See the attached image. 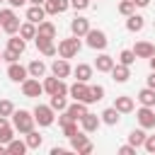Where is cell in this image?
<instances>
[{
    "label": "cell",
    "mask_w": 155,
    "mask_h": 155,
    "mask_svg": "<svg viewBox=\"0 0 155 155\" xmlns=\"http://www.w3.org/2000/svg\"><path fill=\"white\" fill-rule=\"evenodd\" d=\"M34 124H36V119H34V111H27V109H15V114H12V126H15V131H19V133H29V131H34Z\"/></svg>",
    "instance_id": "1"
},
{
    "label": "cell",
    "mask_w": 155,
    "mask_h": 155,
    "mask_svg": "<svg viewBox=\"0 0 155 155\" xmlns=\"http://www.w3.org/2000/svg\"><path fill=\"white\" fill-rule=\"evenodd\" d=\"M80 48H82V44H80V36H70V39H61L58 41V56L61 58H75L78 53H80Z\"/></svg>",
    "instance_id": "2"
},
{
    "label": "cell",
    "mask_w": 155,
    "mask_h": 155,
    "mask_svg": "<svg viewBox=\"0 0 155 155\" xmlns=\"http://www.w3.org/2000/svg\"><path fill=\"white\" fill-rule=\"evenodd\" d=\"M0 27L7 34H17L19 31V17L15 15V10H0Z\"/></svg>",
    "instance_id": "3"
},
{
    "label": "cell",
    "mask_w": 155,
    "mask_h": 155,
    "mask_svg": "<svg viewBox=\"0 0 155 155\" xmlns=\"http://www.w3.org/2000/svg\"><path fill=\"white\" fill-rule=\"evenodd\" d=\"M70 148H73V150H75L78 155H90V153L94 150L92 140H90V138H87L85 133H80V131H78V133H75V136L70 138Z\"/></svg>",
    "instance_id": "4"
},
{
    "label": "cell",
    "mask_w": 155,
    "mask_h": 155,
    "mask_svg": "<svg viewBox=\"0 0 155 155\" xmlns=\"http://www.w3.org/2000/svg\"><path fill=\"white\" fill-rule=\"evenodd\" d=\"M85 39H87V46H90V48H94V51H104V48H107V44H109L107 34H104L102 29H90V31L85 34Z\"/></svg>",
    "instance_id": "5"
},
{
    "label": "cell",
    "mask_w": 155,
    "mask_h": 155,
    "mask_svg": "<svg viewBox=\"0 0 155 155\" xmlns=\"http://www.w3.org/2000/svg\"><path fill=\"white\" fill-rule=\"evenodd\" d=\"M34 119H36L39 126H51L56 121V114H53L51 104H36L34 107Z\"/></svg>",
    "instance_id": "6"
},
{
    "label": "cell",
    "mask_w": 155,
    "mask_h": 155,
    "mask_svg": "<svg viewBox=\"0 0 155 155\" xmlns=\"http://www.w3.org/2000/svg\"><path fill=\"white\" fill-rule=\"evenodd\" d=\"M68 94H70L73 99H78V102L90 104V85H87V82H82V80H75V82L70 85Z\"/></svg>",
    "instance_id": "7"
},
{
    "label": "cell",
    "mask_w": 155,
    "mask_h": 155,
    "mask_svg": "<svg viewBox=\"0 0 155 155\" xmlns=\"http://www.w3.org/2000/svg\"><path fill=\"white\" fill-rule=\"evenodd\" d=\"M68 85L63 82V78H46L44 80V92H48V94H68Z\"/></svg>",
    "instance_id": "8"
},
{
    "label": "cell",
    "mask_w": 155,
    "mask_h": 155,
    "mask_svg": "<svg viewBox=\"0 0 155 155\" xmlns=\"http://www.w3.org/2000/svg\"><path fill=\"white\" fill-rule=\"evenodd\" d=\"M41 92H44V85L39 82V78H27L24 82H22V94L24 97H41Z\"/></svg>",
    "instance_id": "9"
},
{
    "label": "cell",
    "mask_w": 155,
    "mask_h": 155,
    "mask_svg": "<svg viewBox=\"0 0 155 155\" xmlns=\"http://www.w3.org/2000/svg\"><path fill=\"white\" fill-rule=\"evenodd\" d=\"M136 119L143 128H155V107H140L136 111Z\"/></svg>",
    "instance_id": "10"
},
{
    "label": "cell",
    "mask_w": 155,
    "mask_h": 155,
    "mask_svg": "<svg viewBox=\"0 0 155 155\" xmlns=\"http://www.w3.org/2000/svg\"><path fill=\"white\" fill-rule=\"evenodd\" d=\"M7 78L12 82H24L29 78V68H24L22 63H10L7 65Z\"/></svg>",
    "instance_id": "11"
},
{
    "label": "cell",
    "mask_w": 155,
    "mask_h": 155,
    "mask_svg": "<svg viewBox=\"0 0 155 155\" xmlns=\"http://www.w3.org/2000/svg\"><path fill=\"white\" fill-rule=\"evenodd\" d=\"M15 138V126L10 124V116H0V143L7 145Z\"/></svg>",
    "instance_id": "12"
},
{
    "label": "cell",
    "mask_w": 155,
    "mask_h": 155,
    "mask_svg": "<svg viewBox=\"0 0 155 155\" xmlns=\"http://www.w3.org/2000/svg\"><path fill=\"white\" fill-rule=\"evenodd\" d=\"M51 73H53L56 78H68V75L73 73V68H70L68 58H56V61L51 63Z\"/></svg>",
    "instance_id": "13"
},
{
    "label": "cell",
    "mask_w": 155,
    "mask_h": 155,
    "mask_svg": "<svg viewBox=\"0 0 155 155\" xmlns=\"http://www.w3.org/2000/svg\"><path fill=\"white\" fill-rule=\"evenodd\" d=\"M99 124H102V116H97V114H85L82 119H80V126H82V131L85 133H94L97 128H99Z\"/></svg>",
    "instance_id": "14"
},
{
    "label": "cell",
    "mask_w": 155,
    "mask_h": 155,
    "mask_svg": "<svg viewBox=\"0 0 155 155\" xmlns=\"http://www.w3.org/2000/svg\"><path fill=\"white\" fill-rule=\"evenodd\" d=\"M133 53H136V58H153V56H155V44H150V41H138V44L133 46Z\"/></svg>",
    "instance_id": "15"
},
{
    "label": "cell",
    "mask_w": 155,
    "mask_h": 155,
    "mask_svg": "<svg viewBox=\"0 0 155 155\" xmlns=\"http://www.w3.org/2000/svg\"><path fill=\"white\" fill-rule=\"evenodd\" d=\"M44 7H46V15H61L70 7V0H46Z\"/></svg>",
    "instance_id": "16"
},
{
    "label": "cell",
    "mask_w": 155,
    "mask_h": 155,
    "mask_svg": "<svg viewBox=\"0 0 155 155\" xmlns=\"http://www.w3.org/2000/svg\"><path fill=\"white\" fill-rule=\"evenodd\" d=\"M36 48L44 53V56H56L58 53V46H53V39H44V36H36Z\"/></svg>",
    "instance_id": "17"
},
{
    "label": "cell",
    "mask_w": 155,
    "mask_h": 155,
    "mask_svg": "<svg viewBox=\"0 0 155 155\" xmlns=\"http://www.w3.org/2000/svg\"><path fill=\"white\" fill-rule=\"evenodd\" d=\"M27 19L34 22V24H41V22L46 19V7H44V5H31V7L27 10Z\"/></svg>",
    "instance_id": "18"
},
{
    "label": "cell",
    "mask_w": 155,
    "mask_h": 155,
    "mask_svg": "<svg viewBox=\"0 0 155 155\" xmlns=\"http://www.w3.org/2000/svg\"><path fill=\"white\" fill-rule=\"evenodd\" d=\"M70 31H73L75 36H80V39H82V36L90 31V22H87L85 17H75V19L70 22Z\"/></svg>",
    "instance_id": "19"
},
{
    "label": "cell",
    "mask_w": 155,
    "mask_h": 155,
    "mask_svg": "<svg viewBox=\"0 0 155 155\" xmlns=\"http://www.w3.org/2000/svg\"><path fill=\"white\" fill-rule=\"evenodd\" d=\"M128 78H131L128 65H124V63H114V68H111V80H114V82H126Z\"/></svg>",
    "instance_id": "20"
},
{
    "label": "cell",
    "mask_w": 155,
    "mask_h": 155,
    "mask_svg": "<svg viewBox=\"0 0 155 155\" xmlns=\"http://www.w3.org/2000/svg\"><path fill=\"white\" fill-rule=\"evenodd\" d=\"M114 107L119 109V114H131L133 111V97H128V94H121V97H116L114 99Z\"/></svg>",
    "instance_id": "21"
},
{
    "label": "cell",
    "mask_w": 155,
    "mask_h": 155,
    "mask_svg": "<svg viewBox=\"0 0 155 155\" xmlns=\"http://www.w3.org/2000/svg\"><path fill=\"white\" fill-rule=\"evenodd\" d=\"M36 36H44V39H56V24L44 19L41 24H36Z\"/></svg>",
    "instance_id": "22"
},
{
    "label": "cell",
    "mask_w": 155,
    "mask_h": 155,
    "mask_svg": "<svg viewBox=\"0 0 155 155\" xmlns=\"http://www.w3.org/2000/svg\"><path fill=\"white\" fill-rule=\"evenodd\" d=\"M94 68H97L99 73H111V68H114V58L107 56V53H99L97 61H94Z\"/></svg>",
    "instance_id": "23"
},
{
    "label": "cell",
    "mask_w": 155,
    "mask_h": 155,
    "mask_svg": "<svg viewBox=\"0 0 155 155\" xmlns=\"http://www.w3.org/2000/svg\"><path fill=\"white\" fill-rule=\"evenodd\" d=\"M5 148H7V153H10V155H24V153L29 150L27 140H19V138H12V140H10Z\"/></svg>",
    "instance_id": "24"
},
{
    "label": "cell",
    "mask_w": 155,
    "mask_h": 155,
    "mask_svg": "<svg viewBox=\"0 0 155 155\" xmlns=\"http://www.w3.org/2000/svg\"><path fill=\"white\" fill-rule=\"evenodd\" d=\"M65 111H68V114H70V116H73L75 121H80V119H82V116L87 114V104H85V102H78V99H75V102H73V104H70V107H68Z\"/></svg>",
    "instance_id": "25"
},
{
    "label": "cell",
    "mask_w": 155,
    "mask_h": 155,
    "mask_svg": "<svg viewBox=\"0 0 155 155\" xmlns=\"http://www.w3.org/2000/svg\"><path fill=\"white\" fill-rule=\"evenodd\" d=\"M73 73H75V78L82 80V82H90V80H92V65H87V63H78Z\"/></svg>",
    "instance_id": "26"
},
{
    "label": "cell",
    "mask_w": 155,
    "mask_h": 155,
    "mask_svg": "<svg viewBox=\"0 0 155 155\" xmlns=\"http://www.w3.org/2000/svg\"><path fill=\"white\" fill-rule=\"evenodd\" d=\"M99 116H102V124H107V126H116V124H119V109H116V107L104 109Z\"/></svg>",
    "instance_id": "27"
},
{
    "label": "cell",
    "mask_w": 155,
    "mask_h": 155,
    "mask_svg": "<svg viewBox=\"0 0 155 155\" xmlns=\"http://www.w3.org/2000/svg\"><path fill=\"white\" fill-rule=\"evenodd\" d=\"M138 102H140L143 107H155V90H153V87H143V90L138 92Z\"/></svg>",
    "instance_id": "28"
},
{
    "label": "cell",
    "mask_w": 155,
    "mask_h": 155,
    "mask_svg": "<svg viewBox=\"0 0 155 155\" xmlns=\"http://www.w3.org/2000/svg\"><path fill=\"white\" fill-rule=\"evenodd\" d=\"M143 27H145V19H143L140 15H136V12L128 15V19H126V29H128V31H140Z\"/></svg>",
    "instance_id": "29"
},
{
    "label": "cell",
    "mask_w": 155,
    "mask_h": 155,
    "mask_svg": "<svg viewBox=\"0 0 155 155\" xmlns=\"http://www.w3.org/2000/svg\"><path fill=\"white\" fill-rule=\"evenodd\" d=\"M128 143L136 145V148H143V143H145V128H143V126H140V128H133V131L128 133Z\"/></svg>",
    "instance_id": "30"
},
{
    "label": "cell",
    "mask_w": 155,
    "mask_h": 155,
    "mask_svg": "<svg viewBox=\"0 0 155 155\" xmlns=\"http://www.w3.org/2000/svg\"><path fill=\"white\" fill-rule=\"evenodd\" d=\"M19 36L27 41V39H36V24L34 22H24V24H19Z\"/></svg>",
    "instance_id": "31"
},
{
    "label": "cell",
    "mask_w": 155,
    "mask_h": 155,
    "mask_svg": "<svg viewBox=\"0 0 155 155\" xmlns=\"http://www.w3.org/2000/svg\"><path fill=\"white\" fill-rule=\"evenodd\" d=\"M7 48H12V51H17V53H24L27 41H24L22 36H17V34H10V39H7Z\"/></svg>",
    "instance_id": "32"
},
{
    "label": "cell",
    "mask_w": 155,
    "mask_h": 155,
    "mask_svg": "<svg viewBox=\"0 0 155 155\" xmlns=\"http://www.w3.org/2000/svg\"><path fill=\"white\" fill-rule=\"evenodd\" d=\"M27 68H29V75H31V78H44V73H46V65H44V61H39V58L31 61Z\"/></svg>",
    "instance_id": "33"
},
{
    "label": "cell",
    "mask_w": 155,
    "mask_h": 155,
    "mask_svg": "<svg viewBox=\"0 0 155 155\" xmlns=\"http://www.w3.org/2000/svg\"><path fill=\"white\" fill-rule=\"evenodd\" d=\"M41 143H44V138H41L39 131H29V133H27V145H29V150H39Z\"/></svg>",
    "instance_id": "34"
},
{
    "label": "cell",
    "mask_w": 155,
    "mask_h": 155,
    "mask_svg": "<svg viewBox=\"0 0 155 155\" xmlns=\"http://www.w3.org/2000/svg\"><path fill=\"white\" fill-rule=\"evenodd\" d=\"M51 109H53V111H65V109H68L65 94H51Z\"/></svg>",
    "instance_id": "35"
},
{
    "label": "cell",
    "mask_w": 155,
    "mask_h": 155,
    "mask_svg": "<svg viewBox=\"0 0 155 155\" xmlns=\"http://www.w3.org/2000/svg\"><path fill=\"white\" fill-rule=\"evenodd\" d=\"M119 63H124V65H133L136 63V53H133V48H124L121 53H119Z\"/></svg>",
    "instance_id": "36"
},
{
    "label": "cell",
    "mask_w": 155,
    "mask_h": 155,
    "mask_svg": "<svg viewBox=\"0 0 155 155\" xmlns=\"http://www.w3.org/2000/svg\"><path fill=\"white\" fill-rule=\"evenodd\" d=\"M104 99V87L102 85H90V104Z\"/></svg>",
    "instance_id": "37"
},
{
    "label": "cell",
    "mask_w": 155,
    "mask_h": 155,
    "mask_svg": "<svg viewBox=\"0 0 155 155\" xmlns=\"http://www.w3.org/2000/svg\"><path fill=\"white\" fill-rule=\"evenodd\" d=\"M119 12H121L124 17L133 15V12H136V2H133V0H121V2H119Z\"/></svg>",
    "instance_id": "38"
},
{
    "label": "cell",
    "mask_w": 155,
    "mask_h": 155,
    "mask_svg": "<svg viewBox=\"0 0 155 155\" xmlns=\"http://www.w3.org/2000/svg\"><path fill=\"white\" fill-rule=\"evenodd\" d=\"M15 114V104L10 99H0V116H12Z\"/></svg>",
    "instance_id": "39"
},
{
    "label": "cell",
    "mask_w": 155,
    "mask_h": 155,
    "mask_svg": "<svg viewBox=\"0 0 155 155\" xmlns=\"http://www.w3.org/2000/svg\"><path fill=\"white\" fill-rule=\"evenodd\" d=\"M61 128H63V136H65V138H73V136L78 133V121H68V124H63Z\"/></svg>",
    "instance_id": "40"
},
{
    "label": "cell",
    "mask_w": 155,
    "mask_h": 155,
    "mask_svg": "<svg viewBox=\"0 0 155 155\" xmlns=\"http://www.w3.org/2000/svg\"><path fill=\"white\" fill-rule=\"evenodd\" d=\"M19 56H22V53H17V51H12V48H5V51H2V61H7V63H17Z\"/></svg>",
    "instance_id": "41"
},
{
    "label": "cell",
    "mask_w": 155,
    "mask_h": 155,
    "mask_svg": "<svg viewBox=\"0 0 155 155\" xmlns=\"http://www.w3.org/2000/svg\"><path fill=\"white\" fill-rule=\"evenodd\" d=\"M70 7H75V10H87V7H90V0H70Z\"/></svg>",
    "instance_id": "42"
},
{
    "label": "cell",
    "mask_w": 155,
    "mask_h": 155,
    "mask_svg": "<svg viewBox=\"0 0 155 155\" xmlns=\"http://www.w3.org/2000/svg\"><path fill=\"white\" fill-rule=\"evenodd\" d=\"M143 148H145L148 153H155V136H145V143H143Z\"/></svg>",
    "instance_id": "43"
},
{
    "label": "cell",
    "mask_w": 155,
    "mask_h": 155,
    "mask_svg": "<svg viewBox=\"0 0 155 155\" xmlns=\"http://www.w3.org/2000/svg\"><path fill=\"white\" fill-rule=\"evenodd\" d=\"M119 153H121V155H133V153H136V145H131V143H128V145H121Z\"/></svg>",
    "instance_id": "44"
},
{
    "label": "cell",
    "mask_w": 155,
    "mask_h": 155,
    "mask_svg": "<svg viewBox=\"0 0 155 155\" xmlns=\"http://www.w3.org/2000/svg\"><path fill=\"white\" fill-rule=\"evenodd\" d=\"M68 121H75V119H73V116H70L68 111H63V114L58 116V126H63V124H68Z\"/></svg>",
    "instance_id": "45"
},
{
    "label": "cell",
    "mask_w": 155,
    "mask_h": 155,
    "mask_svg": "<svg viewBox=\"0 0 155 155\" xmlns=\"http://www.w3.org/2000/svg\"><path fill=\"white\" fill-rule=\"evenodd\" d=\"M148 87H153V90H155V70L148 75Z\"/></svg>",
    "instance_id": "46"
},
{
    "label": "cell",
    "mask_w": 155,
    "mask_h": 155,
    "mask_svg": "<svg viewBox=\"0 0 155 155\" xmlns=\"http://www.w3.org/2000/svg\"><path fill=\"white\" fill-rule=\"evenodd\" d=\"M7 2H10L12 7H22V5H24V2H29V0H7Z\"/></svg>",
    "instance_id": "47"
},
{
    "label": "cell",
    "mask_w": 155,
    "mask_h": 155,
    "mask_svg": "<svg viewBox=\"0 0 155 155\" xmlns=\"http://www.w3.org/2000/svg\"><path fill=\"white\" fill-rule=\"evenodd\" d=\"M51 155H65V148H51Z\"/></svg>",
    "instance_id": "48"
},
{
    "label": "cell",
    "mask_w": 155,
    "mask_h": 155,
    "mask_svg": "<svg viewBox=\"0 0 155 155\" xmlns=\"http://www.w3.org/2000/svg\"><path fill=\"white\" fill-rule=\"evenodd\" d=\"M136 2V7H148L150 5V0H133Z\"/></svg>",
    "instance_id": "49"
},
{
    "label": "cell",
    "mask_w": 155,
    "mask_h": 155,
    "mask_svg": "<svg viewBox=\"0 0 155 155\" xmlns=\"http://www.w3.org/2000/svg\"><path fill=\"white\" fill-rule=\"evenodd\" d=\"M29 2H31V5H44L46 0H29Z\"/></svg>",
    "instance_id": "50"
},
{
    "label": "cell",
    "mask_w": 155,
    "mask_h": 155,
    "mask_svg": "<svg viewBox=\"0 0 155 155\" xmlns=\"http://www.w3.org/2000/svg\"><path fill=\"white\" fill-rule=\"evenodd\" d=\"M148 61H150V68L155 70V56H153V58H148Z\"/></svg>",
    "instance_id": "51"
},
{
    "label": "cell",
    "mask_w": 155,
    "mask_h": 155,
    "mask_svg": "<svg viewBox=\"0 0 155 155\" xmlns=\"http://www.w3.org/2000/svg\"><path fill=\"white\" fill-rule=\"evenodd\" d=\"M0 153H7V148H5V145H2V143H0Z\"/></svg>",
    "instance_id": "52"
},
{
    "label": "cell",
    "mask_w": 155,
    "mask_h": 155,
    "mask_svg": "<svg viewBox=\"0 0 155 155\" xmlns=\"http://www.w3.org/2000/svg\"><path fill=\"white\" fill-rule=\"evenodd\" d=\"M0 61H2V53H0Z\"/></svg>",
    "instance_id": "53"
},
{
    "label": "cell",
    "mask_w": 155,
    "mask_h": 155,
    "mask_svg": "<svg viewBox=\"0 0 155 155\" xmlns=\"http://www.w3.org/2000/svg\"><path fill=\"white\" fill-rule=\"evenodd\" d=\"M0 2H2V0H0Z\"/></svg>",
    "instance_id": "54"
},
{
    "label": "cell",
    "mask_w": 155,
    "mask_h": 155,
    "mask_svg": "<svg viewBox=\"0 0 155 155\" xmlns=\"http://www.w3.org/2000/svg\"><path fill=\"white\" fill-rule=\"evenodd\" d=\"M0 29H2V27H0Z\"/></svg>",
    "instance_id": "55"
}]
</instances>
